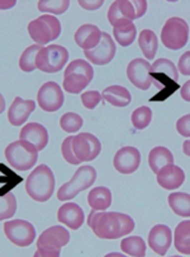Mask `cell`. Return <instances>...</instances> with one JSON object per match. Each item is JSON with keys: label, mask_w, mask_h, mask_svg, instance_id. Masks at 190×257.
I'll use <instances>...</instances> for the list:
<instances>
[{"label": "cell", "mask_w": 190, "mask_h": 257, "mask_svg": "<svg viewBox=\"0 0 190 257\" xmlns=\"http://www.w3.org/2000/svg\"><path fill=\"white\" fill-rule=\"evenodd\" d=\"M88 225L102 239H117L132 233L134 220L130 215L117 211H90Z\"/></svg>", "instance_id": "obj_1"}, {"label": "cell", "mask_w": 190, "mask_h": 257, "mask_svg": "<svg viewBox=\"0 0 190 257\" xmlns=\"http://www.w3.org/2000/svg\"><path fill=\"white\" fill-rule=\"evenodd\" d=\"M54 176L51 168L46 164H41L30 172L26 181V191L30 199L38 203H44L51 199L54 191Z\"/></svg>", "instance_id": "obj_2"}, {"label": "cell", "mask_w": 190, "mask_h": 257, "mask_svg": "<svg viewBox=\"0 0 190 257\" xmlns=\"http://www.w3.org/2000/svg\"><path fill=\"white\" fill-rule=\"evenodd\" d=\"M94 69L88 61L76 59L71 61L64 74V89L71 94H79L92 83Z\"/></svg>", "instance_id": "obj_3"}, {"label": "cell", "mask_w": 190, "mask_h": 257, "mask_svg": "<svg viewBox=\"0 0 190 257\" xmlns=\"http://www.w3.org/2000/svg\"><path fill=\"white\" fill-rule=\"evenodd\" d=\"M146 11L147 2L144 0H137V2L117 0L109 7L108 21L113 27H117V26L130 23L137 18H141L146 13Z\"/></svg>", "instance_id": "obj_4"}, {"label": "cell", "mask_w": 190, "mask_h": 257, "mask_svg": "<svg viewBox=\"0 0 190 257\" xmlns=\"http://www.w3.org/2000/svg\"><path fill=\"white\" fill-rule=\"evenodd\" d=\"M6 159L10 167L16 171H28L34 167L38 161V151L30 143L16 140L6 149Z\"/></svg>", "instance_id": "obj_5"}, {"label": "cell", "mask_w": 190, "mask_h": 257, "mask_svg": "<svg viewBox=\"0 0 190 257\" xmlns=\"http://www.w3.org/2000/svg\"><path fill=\"white\" fill-rule=\"evenodd\" d=\"M96 180V171L92 166H82L78 168L75 175L72 176L68 182L64 183L57 191V199L60 201H68L74 199L84 190L92 186Z\"/></svg>", "instance_id": "obj_6"}, {"label": "cell", "mask_w": 190, "mask_h": 257, "mask_svg": "<svg viewBox=\"0 0 190 257\" xmlns=\"http://www.w3.org/2000/svg\"><path fill=\"white\" fill-rule=\"evenodd\" d=\"M28 33L36 45L42 46L58 39L61 33V23L52 14H44L28 25Z\"/></svg>", "instance_id": "obj_7"}, {"label": "cell", "mask_w": 190, "mask_h": 257, "mask_svg": "<svg viewBox=\"0 0 190 257\" xmlns=\"http://www.w3.org/2000/svg\"><path fill=\"white\" fill-rule=\"evenodd\" d=\"M68 60V51L60 45H48L42 47L36 59V68L38 70L54 74L65 66Z\"/></svg>", "instance_id": "obj_8"}, {"label": "cell", "mask_w": 190, "mask_h": 257, "mask_svg": "<svg viewBox=\"0 0 190 257\" xmlns=\"http://www.w3.org/2000/svg\"><path fill=\"white\" fill-rule=\"evenodd\" d=\"M189 40V26L182 18L171 17L161 31V41L168 50H180Z\"/></svg>", "instance_id": "obj_9"}, {"label": "cell", "mask_w": 190, "mask_h": 257, "mask_svg": "<svg viewBox=\"0 0 190 257\" xmlns=\"http://www.w3.org/2000/svg\"><path fill=\"white\" fill-rule=\"evenodd\" d=\"M4 233L9 241L18 247L30 246L36 238L34 227L22 219H14L4 223Z\"/></svg>", "instance_id": "obj_10"}, {"label": "cell", "mask_w": 190, "mask_h": 257, "mask_svg": "<svg viewBox=\"0 0 190 257\" xmlns=\"http://www.w3.org/2000/svg\"><path fill=\"white\" fill-rule=\"evenodd\" d=\"M71 147H72L74 154L79 159L80 163L94 161L102 152V144L99 139L90 133H82L79 135H75L72 138Z\"/></svg>", "instance_id": "obj_11"}, {"label": "cell", "mask_w": 190, "mask_h": 257, "mask_svg": "<svg viewBox=\"0 0 190 257\" xmlns=\"http://www.w3.org/2000/svg\"><path fill=\"white\" fill-rule=\"evenodd\" d=\"M65 97L62 89L56 82H47L40 88L37 93V103L46 112H54L62 107Z\"/></svg>", "instance_id": "obj_12"}, {"label": "cell", "mask_w": 190, "mask_h": 257, "mask_svg": "<svg viewBox=\"0 0 190 257\" xmlns=\"http://www.w3.org/2000/svg\"><path fill=\"white\" fill-rule=\"evenodd\" d=\"M70 241V233L65 227L54 225L44 230L37 239V248L48 249V251H61L62 247Z\"/></svg>", "instance_id": "obj_13"}, {"label": "cell", "mask_w": 190, "mask_h": 257, "mask_svg": "<svg viewBox=\"0 0 190 257\" xmlns=\"http://www.w3.org/2000/svg\"><path fill=\"white\" fill-rule=\"evenodd\" d=\"M127 77L134 87L147 90L152 84L151 64L146 59H133L127 66Z\"/></svg>", "instance_id": "obj_14"}, {"label": "cell", "mask_w": 190, "mask_h": 257, "mask_svg": "<svg viewBox=\"0 0 190 257\" xmlns=\"http://www.w3.org/2000/svg\"><path fill=\"white\" fill-rule=\"evenodd\" d=\"M116 52H117V49H116V44H114L110 35L102 32V40L98 46L94 47L92 50H89V51H84V55L92 64L106 65L113 60Z\"/></svg>", "instance_id": "obj_15"}, {"label": "cell", "mask_w": 190, "mask_h": 257, "mask_svg": "<svg viewBox=\"0 0 190 257\" xmlns=\"http://www.w3.org/2000/svg\"><path fill=\"white\" fill-rule=\"evenodd\" d=\"M141 164V153L134 147H123L113 158L114 168L122 175L136 172Z\"/></svg>", "instance_id": "obj_16"}, {"label": "cell", "mask_w": 190, "mask_h": 257, "mask_svg": "<svg viewBox=\"0 0 190 257\" xmlns=\"http://www.w3.org/2000/svg\"><path fill=\"white\" fill-rule=\"evenodd\" d=\"M148 247L154 252H156L160 256H165L166 252L168 251L172 242V234H171V229L165 224H158L155 227H152L150 230L148 238Z\"/></svg>", "instance_id": "obj_17"}, {"label": "cell", "mask_w": 190, "mask_h": 257, "mask_svg": "<svg viewBox=\"0 0 190 257\" xmlns=\"http://www.w3.org/2000/svg\"><path fill=\"white\" fill-rule=\"evenodd\" d=\"M19 140L30 143L38 152L44 151L48 144V133L44 125L37 122H30L24 125L19 133Z\"/></svg>", "instance_id": "obj_18"}, {"label": "cell", "mask_w": 190, "mask_h": 257, "mask_svg": "<svg viewBox=\"0 0 190 257\" xmlns=\"http://www.w3.org/2000/svg\"><path fill=\"white\" fill-rule=\"evenodd\" d=\"M57 219L66 227L76 230L84 224L85 215L82 209L78 204L66 203L62 206H60V209L57 211Z\"/></svg>", "instance_id": "obj_19"}, {"label": "cell", "mask_w": 190, "mask_h": 257, "mask_svg": "<svg viewBox=\"0 0 190 257\" xmlns=\"http://www.w3.org/2000/svg\"><path fill=\"white\" fill-rule=\"evenodd\" d=\"M36 103L30 99H23L16 97L8 111V120L13 126L24 125L30 113L34 111Z\"/></svg>", "instance_id": "obj_20"}, {"label": "cell", "mask_w": 190, "mask_h": 257, "mask_svg": "<svg viewBox=\"0 0 190 257\" xmlns=\"http://www.w3.org/2000/svg\"><path fill=\"white\" fill-rule=\"evenodd\" d=\"M151 77L152 83H155V85L160 82L165 83V79L178 83L179 71H178L175 64L168 59H158L151 65Z\"/></svg>", "instance_id": "obj_21"}, {"label": "cell", "mask_w": 190, "mask_h": 257, "mask_svg": "<svg viewBox=\"0 0 190 257\" xmlns=\"http://www.w3.org/2000/svg\"><path fill=\"white\" fill-rule=\"evenodd\" d=\"M76 45L84 51H89L96 47L102 40V31L94 25H82L75 32Z\"/></svg>", "instance_id": "obj_22"}, {"label": "cell", "mask_w": 190, "mask_h": 257, "mask_svg": "<svg viewBox=\"0 0 190 257\" xmlns=\"http://www.w3.org/2000/svg\"><path fill=\"white\" fill-rule=\"evenodd\" d=\"M156 180L162 189L176 190L182 186L185 181V173L180 167L171 164L160 170V172L156 175Z\"/></svg>", "instance_id": "obj_23"}, {"label": "cell", "mask_w": 190, "mask_h": 257, "mask_svg": "<svg viewBox=\"0 0 190 257\" xmlns=\"http://www.w3.org/2000/svg\"><path fill=\"white\" fill-rule=\"evenodd\" d=\"M102 99L104 102H108L112 106L116 107H126L130 103V90L122 85H110L106 88L102 93Z\"/></svg>", "instance_id": "obj_24"}, {"label": "cell", "mask_w": 190, "mask_h": 257, "mask_svg": "<svg viewBox=\"0 0 190 257\" xmlns=\"http://www.w3.org/2000/svg\"><path fill=\"white\" fill-rule=\"evenodd\" d=\"M148 164L152 172L158 175L166 166L174 164V156L165 147H156L148 154Z\"/></svg>", "instance_id": "obj_25"}, {"label": "cell", "mask_w": 190, "mask_h": 257, "mask_svg": "<svg viewBox=\"0 0 190 257\" xmlns=\"http://www.w3.org/2000/svg\"><path fill=\"white\" fill-rule=\"evenodd\" d=\"M88 203L95 211H104L112 205V192L108 187L99 186L92 189L88 195Z\"/></svg>", "instance_id": "obj_26"}, {"label": "cell", "mask_w": 190, "mask_h": 257, "mask_svg": "<svg viewBox=\"0 0 190 257\" xmlns=\"http://www.w3.org/2000/svg\"><path fill=\"white\" fill-rule=\"evenodd\" d=\"M175 248L182 254H190V220H182L175 228Z\"/></svg>", "instance_id": "obj_27"}, {"label": "cell", "mask_w": 190, "mask_h": 257, "mask_svg": "<svg viewBox=\"0 0 190 257\" xmlns=\"http://www.w3.org/2000/svg\"><path fill=\"white\" fill-rule=\"evenodd\" d=\"M138 45L142 54L147 60L155 59L156 51L158 49V41L156 33L151 30H144L138 36Z\"/></svg>", "instance_id": "obj_28"}, {"label": "cell", "mask_w": 190, "mask_h": 257, "mask_svg": "<svg viewBox=\"0 0 190 257\" xmlns=\"http://www.w3.org/2000/svg\"><path fill=\"white\" fill-rule=\"evenodd\" d=\"M168 205L176 215L190 216V195L186 192H172L168 197Z\"/></svg>", "instance_id": "obj_29"}, {"label": "cell", "mask_w": 190, "mask_h": 257, "mask_svg": "<svg viewBox=\"0 0 190 257\" xmlns=\"http://www.w3.org/2000/svg\"><path fill=\"white\" fill-rule=\"evenodd\" d=\"M120 249L130 257L146 256V242L138 235L123 238L120 242Z\"/></svg>", "instance_id": "obj_30"}, {"label": "cell", "mask_w": 190, "mask_h": 257, "mask_svg": "<svg viewBox=\"0 0 190 257\" xmlns=\"http://www.w3.org/2000/svg\"><path fill=\"white\" fill-rule=\"evenodd\" d=\"M136 35L137 28L133 22L113 27L114 39H116V41L123 47L130 46V45L133 44V41L136 40Z\"/></svg>", "instance_id": "obj_31"}, {"label": "cell", "mask_w": 190, "mask_h": 257, "mask_svg": "<svg viewBox=\"0 0 190 257\" xmlns=\"http://www.w3.org/2000/svg\"><path fill=\"white\" fill-rule=\"evenodd\" d=\"M42 46L40 45H32V46L27 47L20 55L19 59V68L24 73H32L36 68V59H37L38 52L41 51Z\"/></svg>", "instance_id": "obj_32"}, {"label": "cell", "mask_w": 190, "mask_h": 257, "mask_svg": "<svg viewBox=\"0 0 190 257\" xmlns=\"http://www.w3.org/2000/svg\"><path fill=\"white\" fill-rule=\"evenodd\" d=\"M16 211V199L12 192L0 195V222L14 216Z\"/></svg>", "instance_id": "obj_33"}, {"label": "cell", "mask_w": 190, "mask_h": 257, "mask_svg": "<svg viewBox=\"0 0 190 257\" xmlns=\"http://www.w3.org/2000/svg\"><path fill=\"white\" fill-rule=\"evenodd\" d=\"M70 7L68 0H60V2H54V0H40L37 3L38 11L42 13H52V14H62Z\"/></svg>", "instance_id": "obj_34"}, {"label": "cell", "mask_w": 190, "mask_h": 257, "mask_svg": "<svg viewBox=\"0 0 190 257\" xmlns=\"http://www.w3.org/2000/svg\"><path fill=\"white\" fill-rule=\"evenodd\" d=\"M132 125L137 130H144L151 123L152 111L148 106H142L136 108L132 112Z\"/></svg>", "instance_id": "obj_35"}, {"label": "cell", "mask_w": 190, "mask_h": 257, "mask_svg": "<svg viewBox=\"0 0 190 257\" xmlns=\"http://www.w3.org/2000/svg\"><path fill=\"white\" fill-rule=\"evenodd\" d=\"M82 123H84V121H82V116L75 112H68L61 116L60 118L61 128H62L64 132L68 133V134H74V133L79 132Z\"/></svg>", "instance_id": "obj_36"}, {"label": "cell", "mask_w": 190, "mask_h": 257, "mask_svg": "<svg viewBox=\"0 0 190 257\" xmlns=\"http://www.w3.org/2000/svg\"><path fill=\"white\" fill-rule=\"evenodd\" d=\"M74 137H68L62 142V145H61V153H62V157L65 158V161L68 163L72 164V166H79L80 161L75 157L72 152V147H71V143H72Z\"/></svg>", "instance_id": "obj_37"}, {"label": "cell", "mask_w": 190, "mask_h": 257, "mask_svg": "<svg viewBox=\"0 0 190 257\" xmlns=\"http://www.w3.org/2000/svg\"><path fill=\"white\" fill-rule=\"evenodd\" d=\"M102 101V93H99L98 90H88L82 94V102L84 107L92 109L98 106L99 102Z\"/></svg>", "instance_id": "obj_38"}, {"label": "cell", "mask_w": 190, "mask_h": 257, "mask_svg": "<svg viewBox=\"0 0 190 257\" xmlns=\"http://www.w3.org/2000/svg\"><path fill=\"white\" fill-rule=\"evenodd\" d=\"M176 130L182 137L190 138V113L180 117L176 122Z\"/></svg>", "instance_id": "obj_39"}, {"label": "cell", "mask_w": 190, "mask_h": 257, "mask_svg": "<svg viewBox=\"0 0 190 257\" xmlns=\"http://www.w3.org/2000/svg\"><path fill=\"white\" fill-rule=\"evenodd\" d=\"M178 68H179V71L182 75H190V51L184 52L180 56Z\"/></svg>", "instance_id": "obj_40"}, {"label": "cell", "mask_w": 190, "mask_h": 257, "mask_svg": "<svg viewBox=\"0 0 190 257\" xmlns=\"http://www.w3.org/2000/svg\"><path fill=\"white\" fill-rule=\"evenodd\" d=\"M78 3L82 8L88 9V11H95V9L100 8L104 2L103 0H96V2L95 0H92V2H89V0H79Z\"/></svg>", "instance_id": "obj_41"}, {"label": "cell", "mask_w": 190, "mask_h": 257, "mask_svg": "<svg viewBox=\"0 0 190 257\" xmlns=\"http://www.w3.org/2000/svg\"><path fill=\"white\" fill-rule=\"evenodd\" d=\"M61 251H48V249L37 248L33 257H60Z\"/></svg>", "instance_id": "obj_42"}, {"label": "cell", "mask_w": 190, "mask_h": 257, "mask_svg": "<svg viewBox=\"0 0 190 257\" xmlns=\"http://www.w3.org/2000/svg\"><path fill=\"white\" fill-rule=\"evenodd\" d=\"M180 94H182V98L184 101L190 102V80L182 84V87L180 88Z\"/></svg>", "instance_id": "obj_43"}, {"label": "cell", "mask_w": 190, "mask_h": 257, "mask_svg": "<svg viewBox=\"0 0 190 257\" xmlns=\"http://www.w3.org/2000/svg\"><path fill=\"white\" fill-rule=\"evenodd\" d=\"M16 0H0V9H10L16 7Z\"/></svg>", "instance_id": "obj_44"}, {"label": "cell", "mask_w": 190, "mask_h": 257, "mask_svg": "<svg viewBox=\"0 0 190 257\" xmlns=\"http://www.w3.org/2000/svg\"><path fill=\"white\" fill-rule=\"evenodd\" d=\"M182 152H184L185 156L190 157V140H185L182 143Z\"/></svg>", "instance_id": "obj_45"}, {"label": "cell", "mask_w": 190, "mask_h": 257, "mask_svg": "<svg viewBox=\"0 0 190 257\" xmlns=\"http://www.w3.org/2000/svg\"><path fill=\"white\" fill-rule=\"evenodd\" d=\"M4 109H6V99H4L3 94L0 93V115L4 112Z\"/></svg>", "instance_id": "obj_46"}, {"label": "cell", "mask_w": 190, "mask_h": 257, "mask_svg": "<svg viewBox=\"0 0 190 257\" xmlns=\"http://www.w3.org/2000/svg\"><path fill=\"white\" fill-rule=\"evenodd\" d=\"M104 257H127V256L123 253H118V252H110V253L106 254Z\"/></svg>", "instance_id": "obj_47"}, {"label": "cell", "mask_w": 190, "mask_h": 257, "mask_svg": "<svg viewBox=\"0 0 190 257\" xmlns=\"http://www.w3.org/2000/svg\"><path fill=\"white\" fill-rule=\"evenodd\" d=\"M171 257H182V256H171Z\"/></svg>", "instance_id": "obj_48"}]
</instances>
